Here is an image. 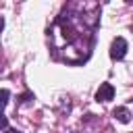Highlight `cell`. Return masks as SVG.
I'll return each mask as SVG.
<instances>
[{"instance_id":"1","label":"cell","mask_w":133,"mask_h":133,"mask_svg":"<svg viewBox=\"0 0 133 133\" xmlns=\"http://www.w3.org/2000/svg\"><path fill=\"white\" fill-rule=\"evenodd\" d=\"M91 6H81V10H75L77 6L66 8L48 29L54 58L66 64H81L89 58L98 25V6L94 10Z\"/></svg>"},{"instance_id":"2","label":"cell","mask_w":133,"mask_h":133,"mask_svg":"<svg viewBox=\"0 0 133 133\" xmlns=\"http://www.w3.org/2000/svg\"><path fill=\"white\" fill-rule=\"evenodd\" d=\"M125 54H127V39L125 37H116L112 42V46H110V58L112 60H121V58H125Z\"/></svg>"},{"instance_id":"3","label":"cell","mask_w":133,"mask_h":133,"mask_svg":"<svg viewBox=\"0 0 133 133\" xmlns=\"http://www.w3.org/2000/svg\"><path fill=\"white\" fill-rule=\"evenodd\" d=\"M112 98H114V87L110 83H102L100 89L96 91V100L98 102H110Z\"/></svg>"},{"instance_id":"4","label":"cell","mask_w":133,"mask_h":133,"mask_svg":"<svg viewBox=\"0 0 133 133\" xmlns=\"http://www.w3.org/2000/svg\"><path fill=\"white\" fill-rule=\"evenodd\" d=\"M112 114H114V118L121 121V123H129V121H131V112H129L127 108H123V106H121V108H114Z\"/></svg>"},{"instance_id":"5","label":"cell","mask_w":133,"mask_h":133,"mask_svg":"<svg viewBox=\"0 0 133 133\" xmlns=\"http://www.w3.org/2000/svg\"><path fill=\"white\" fill-rule=\"evenodd\" d=\"M2 102L8 104V89H2Z\"/></svg>"},{"instance_id":"6","label":"cell","mask_w":133,"mask_h":133,"mask_svg":"<svg viewBox=\"0 0 133 133\" xmlns=\"http://www.w3.org/2000/svg\"><path fill=\"white\" fill-rule=\"evenodd\" d=\"M4 133H21V131H17V129H6Z\"/></svg>"}]
</instances>
